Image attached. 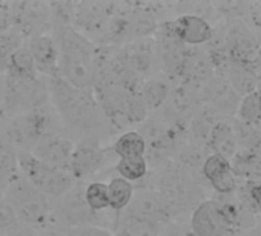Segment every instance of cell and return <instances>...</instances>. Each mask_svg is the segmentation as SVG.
I'll return each instance as SVG.
<instances>
[{
  "label": "cell",
  "instance_id": "obj_1",
  "mask_svg": "<svg viewBox=\"0 0 261 236\" xmlns=\"http://www.w3.org/2000/svg\"><path fill=\"white\" fill-rule=\"evenodd\" d=\"M53 37L57 46V74L71 86L89 92L97 71L94 45L65 22L54 25Z\"/></svg>",
  "mask_w": 261,
  "mask_h": 236
},
{
  "label": "cell",
  "instance_id": "obj_2",
  "mask_svg": "<svg viewBox=\"0 0 261 236\" xmlns=\"http://www.w3.org/2000/svg\"><path fill=\"white\" fill-rule=\"evenodd\" d=\"M49 97L65 125L79 131H91L101 125V109L91 92L77 89L59 74L49 75Z\"/></svg>",
  "mask_w": 261,
  "mask_h": 236
},
{
  "label": "cell",
  "instance_id": "obj_3",
  "mask_svg": "<svg viewBox=\"0 0 261 236\" xmlns=\"http://www.w3.org/2000/svg\"><path fill=\"white\" fill-rule=\"evenodd\" d=\"M4 201L13 210L17 222L39 227L51 218L53 204L22 173H17L2 190Z\"/></svg>",
  "mask_w": 261,
  "mask_h": 236
},
{
  "label": "cell",
  "instance_id": "obj_4",
  "mask_svg": "<svg viewBox=\"0 0 261 236\" xmlns=\"http://www.w3.org/2000/svg\"><path fill=\"white\" fill-rule=\"evenodd\" d=\"M17 160L22 175L49 199L60 198L75 186V180L69 172L48 166L31 152H17Z\"/></svg>",
  "mask_w": 261,
  "mask_h": 236
},
{
  "label": "cell",
  "instance_id": "obj_5",
  "mask_svg": "<svg viewBox=\"0 0 261 236\" xmlns=\"http://www.w3.org/2000/svg\"><path fill=\"white\" fill-rule=\"evenodd\" d=\"M51 120L42 107L17 115L5 128V140L8 146L17 152H33L39 141L53 132Z\"/></svg>",
  "mask_w": 261,
  "mask_h": 236
},
{
  "label": "cell",
  "instance_id": "obj_6",
  "mask_svg": "<svg viewBox=\"0 0 261 236\" xmlns=\"http://www.w3.org/2000/svg\"><path fill=\"white\" fill-rule=\"evenodd\" d=\"M51 218L56 219L63 228L82 227V225H98L97 212L91 210L85 199V190L80 186H74L69 192L57 198L53 205Z\"/></svg>",
  "mask_w": 261,
  "mask_h": 236
},
{
  "label": "cell",
  "instance_id": "obj_7",
  "mask_svg": "<svg viewBox=\"0 0 261 236\" xmlns=\"http://www.w3.org/2000/svg\"><path fill=\"white\" fill-rule=\"evenodd\" d=\"M49 22V8L45 4H8V26L23 40L45 34Z\"/></svg>",
  "mask_w": 261,
  "mask_h": 236
},
{
  "label": "cell",
  "instance_id": "obj_8",
  "mask_svg": "<svg viewBox=\"0 0 261 236\" xmlns=\"http://www.w3.org/2000/svg\"><path fill=\"white\" fill-rule=\"evenodd\" d=\"M127 216L134 218L140 222H148L157 225L169 219L174 212V205L163 196L160 192H142L137 196H133L129 202Z\"/></svg>",
  "mask_w": 261,
  "mask_h": 236
},
{
  "label": "cell",
  "instance_id": "obj_9",
  "mask_svg": "<svg viewBox=\"0 0 261 236\" xmlns=\"http://www.w3.org/2000/svg\"><path fill=\"white\" fill-rule=\"evenodd\" d=\"M191 230L195 236H220L230 230L229 221L215 199L201 201L192 213Z\"/></svg>",
  "mask_w": 261,
  "mask_h": 236
},
{
  "label": "cell",
  "instance_id": "obj_10",
  "mask_svg": "<svg viewBox=\"0 0 261 236\" xmlns=\"http://www.w3.org/2000/svg\"><path fill=\"white\" fill-rule=\"evenodd\" d=\"M72 151V144L65 137H60L57 132L53 131L39 141L31 154L51 167L69 172Z\"/></svg>",
  "mask_w": 261,
  "mask_h": 236
},
{
  "label": "cell",
  "instance_id": "obj_11",
  "mask_svg": "<svg viewBox=\"0 0 261 236\" xmlns=\"http://www.w3.org/2000/svg\"><path fill=\"white\" fill-rule=\"evenodd\" d=\"M203 86V97L211 109L217 110L218 113L237 112L241 97L233 91L226 77L214 75Z\"/></svg>",
  "mask_w": 261,
  "mask_h": 236
},
{
  "label": "cell",
  "instance_id": "obj_12",
  "mask_svg": "<svg viewBox=\"0 0 261 236\" xmlns=\"http://www.w3.org/2000/svg\"><path fill=\"white\" fill-rule=\"evenodd\" d=\"M174 36L185 45L198 46L204 45L212 40L214 31L212 26L198 16L194 14H185L177 17L174 22L168 23Z\"/></svg>",
  "mask_w": 261,
  "mask_h": 236
},
{
  "label": "cell",
  "instance_id": "obj_13",
  "mask_svg": "<svg viewBox=\"0 0 261 236\" xmlns=\"http://www.w3.org/2000/svg\"><path fill=\"white\" fill-rule=\"evenodd\" d=\"M201 173L218 195H227L237 190L238 184L232 172L230 161L217 154H211L203 161Z\"/></svg>",
  "mask_w": 261,
  "mask_h": 236
},
{
  "label": "cell",
  "instance_id": "obj_14",
  "mask_svg": "<svg viewBox=\"0 0 261 236\" xmlns=\"http://www.w3.org/2000/svg\"><path fill=\"white\" fill-rule=\"evenodd\" d=\"M214 65L207 52L197 48L188 49L178 77L188 86H200L214 77Z\"/></svg>",
  "mask_w": 261,
  "mask_h": 236
},
{
  "label": "cell",
  "instance_id": "obj_15",
  "mask_svg": "<svg viewBox=\"0 0 261 236\" xmlns=\"http://www.w3.org/2000/svg\"><path fill=\"white\" fill-rule=\"evenodd\" d=\"M224 51L230 62H253L258 51V43L246 26L237 25L227 33Z\"/></svg>",
  "mask_w": 261,
  "mask_h": 236
},
{
  "label": "cell",
  "instance_id": "obj_16",
  "mask_svg": "<svg viewBox=\"0 0 261 236\" xmlns=\"http://www.w3.org/2000/svg\"><path fill=\"white\" fill-rule=\"evenodd\" d=\"M34 58L37 72L46 74L48 77L57 74V46L53 34H40L28 39L25 43Z\"/></svg>",
  "mask_w": 261,
  "mask_h": 236
},
{
  "label": "cell",
  "instance_id": "obj_17",
  "mask_svg": "<svg viewBox=\"0 0 261 236\" xmlns=\"http://www.w3.org/2000/svg\"><path fill=\"white\" fill-rule=\"evenodd\" d=\"M105 161L103 151L97 149L95 146H79L72 151L71 161H69V172L74 180L88 178L101 167Z\"/></svg>",
  "mask_w": 261,
  "mask_h": 236
},
{
  "label": "cell",
  "instance_id": "obj_18",
  "mask_svg": "<svg viewBox=\"0 0 261 236\" xmlns=\"http://www.w3.org/2000/svg\"><path fill=\"white\" fill-rule=\"evenodd\" d=\"M226 78L240 97L255 92L258 86V75L253 62H229Z\"/></svg>",
  "mask_w": 261,
  "mask_h": 236
},
{
  "label": "cell",
  "instance_id": "obj_19",
  "mask_svg": "<svg viewBox=\"0 0 261 236\" xmlns=\"http://www.w3.org/2000/svg\"><path fill=\"white\" fill-rule=\"evenodd\" d=\"M207 143H209L211 149L214 151V154H217V155H220L229 161L238 152V146L235 141L232 125H230V122H226V120H220L214 126V129L209 134Z\"/></svg>",
  "mask_w": 261,
  "mask_h": 236
},
{
  "label": "cell",
  "instance_id": "obj_20",
  "mask_svg": "<svg viewBox=\"0 0 261 236\" xmlns=\"http://www.w3.org/2000/svg\"><path fill=\"white\" fill-rule=\"evenodd\" d=\"M114 154L120 160H136L145 158L146 155V143L140 132L129 131L118 137L114 144Z\"/></svg>",
  "mask_w": 261,
  "mask_h": 236
},
{
  "label": "cell",
  "instance_id": "obj_21",
  "mask_svg": "<svg viewBox=\"0 0 261 236\" xmlns=\"http://www.w3.org/2000/svg\"><path fill=\"white\" fill-rule=\"evenodd\" d=\"M8 77L19 78V80H34L37 78V68L34 63V58L28 49V46L23 43L11 57L10 66H8Z\"/></svg>",
  "mask_w": 261,
  "mask_h": 236
},
{
  "label": "cell",
  "instance_id": "obj_22",
  "mask_svg": "<svg viewBox=\"0 0 261 236\" xmlns=\"http://www.w3.org/2000/svg\"><path fill=\"white\" fill-rule=\"evenodd\" d=\"M237 118L253 126L261 134V91L250 92L240 100Z\"/></svg>",
  "mask_w": 261,
  "mask_h": 236
},
{
  "label": "cell",
  "instance_id": "obj_23",
  "mask_svg": "<svg viewBox=\"0 0 261 236\" xmlns=\"http://www.w3.org/2000/svg\"><path fill=\"white\" fill-rule=\"evenodd\" d=\"M134 196V187L129 181L117 176L112 178L108 184V198H109V207L115 212H120L126 209Z\"/></svg>",
  "mask_w": 261,
  "mask_h": 236
},
{
  "label": "cell",
  "instance_id": "obj_24",
  "mask_svg": "<svg viewBox=\"0 0 261 236\" xmlns=\"http://www.w3.org/2000/svg\"><path fill=\"white\" fill-rule=\"evenodd\" d=\"M237 190H238V196H237L238 201L250 215L255 216L261 213V178L244 181L240 187L237 186Z\"/></svg>",
  "mask_w": 261,
  "mask_h": 236
},
{
  "label": "cell",
  "instance_id": "obj_25",
  "mask_svg": "<svg viewBox=\"0 0 261 236\" xmlns=\"http://www.w3.org/2000/svg\"><path fill=\"white\" fill-rule=\"evenodd\" d=\"M230 125H232V129H233L238 152L252 151L261 143V134L253 126L238 120V118H233V120L230 122Z\"/></svg>",
  "mask_w": 261,
  "mask_h": 236
},
{
  "label": "cell",
  "instance_id": "obj_26",
  "mask_svg": "<svg viewBox=\"0 0 261 236\" xmlns=\"http://www.w3.org/2000/svg\"><path fill=\"white\" fill-rule=\"evenodd\" d=\"M17 151L0 141V189H5L7 184L19 173Z\"/></svg>",
  "mask_w": 261,
  "mask_h": 236
},
{
  "label": "cell",
  "instance_id": "obj_27",
  "mask_svg": "<svg viewBox=\"0 0 261 236\" xmlns=\"http://www.w3.org/2000/svg\"><path fill=\"white\" fill-rule=\"evenodd\" d=\"M140 98L143 100L146 109H155L165 103V100L169 95V84H166L162 80H149L143 84V87L139 91Z\"/></svg>",
  "mask_w": 261,
  "mask_h": 236
},
{
  "label": "cell",
  "instance_id": "obj_28",
  "mask_svg": "<svg viewBox=\"0 0 261 236\" xmlns=\"http://www.w3.org/2000/svg\"><path fill=\"white\" fill-rule=\"evenodd\" d=\"M23 43H25L23 39L13 29H7L4 33H0V74L8 71L13 54Z\"/></svg>",
  "mask_w": 261,
  "mask_h": 236
},
{
  "label": "cell",
  "instance_id": "obj_29",
  "mask_svg": "<svg viewBox=\"0 0 261 236\" xmlns=\"http://www.w3.org/2000/svg\"><path fill=\"white\" fill-rule=\"evenodd\" d=\"M115 170L118 172L120 178L126 181H139L148 173V160L146 158H136V160H118L115 164Z\"/></svg>",
  "mask_w": 261,
  "mask_h": 236
},
{
  "label": "cell",
  "instance_id": "obj_30",
  "mask_svg": "<svg viewBox=\"0 0 261 236\" xmlns=\"http://www.w3.org/2000/svg\"><path fill=\"white\" fill-rule=\"evenodd\" d=\"M85 199L91 210L101 212L109 207V198H108V184L101 181H94L89 186L85 187Z\"/></svg>",
  "mask_w": 261,
  "mask_h": 236
},
{
  "label": "cell",
  "instance_id": "obj_31",
  "mask_svg": "<svg viewBox=\"0 0 261 236\" xmlns=\"http://www.w3.org/2000/svg\"><path fill=\"white\" fill-rule=\"evenodd\" d=\"M63 236H114L108 228L100 225H82L63 228Z\"/></svg>",
  "mask_w": 261,
  "mask_h": 236
},
{
  "label": "cell",
  "instance_id": "obj_32",
  "mask_svg": "<svg viewBox=\"0 0 261 236\" xmlns=\"http://www.w3.org/2000/svg\"><path fill=\"white\" fill-rule=\"evenodd\" d=\"M17 227V219L10 209V205L4 201V198L0 199V236L8 233L10 230Z\"/></svg>",
  "mask_w": 261,
  "mask_h": 236
},
{
  "label": "cell",
  "instance_id": "obj_33",
  "mask_svg": "<svg viewBox=\"0 0 261 236\" xmlns=\"http://www.w3.org/2000/svg\"><path fill=\"white\" fill-rule=\"evenodd\" d=\"M10 29L8 26V4H0V33Z\"/></svg>",
  "mask_w": 261,
  "mask_h": 236
},
{
  "label": "cell",
  "instance_id": "obj_34",
  "mask_svg": "<svg viewBox=\"0 0 261 236\" xmlns=\"http://www.w3.org/2000/svg\"><path fill=\"white\" fill-rule=\"evenodd\" d=\"M243 236H261V222H255Z\"/></svg>",
  "mask_w": 261,
  "mask_h": 236
},
{
  "label": "cell",
  "instance_id": "obj_35",
  "mask_svg": "<svg viewBox=\"0 0 261 236\" xmlns=\"http://www.w3.org/2000/svg\"><path fill=\"white\" fill-rule=\"evenodd\" d=\"M2 236H30V234H27L22 228H19V225L16 227V228H13V230H10L8 233H5V234H2Z\"/></svg>",
  "mask_w": 261,
  "mask_h": 236
},
{
  "label": "cell",
  "instance_id": "obj_36",
  "mask_svg": "<svg viewBox=\"0 0 261 236\" xmlns=\"http://www.w3.org/2000/svg\"><path fill=\"white\" fill-rule=\"evenodd\" d=\"M220 236H243V233H238V231H232V230H229V231H226V233H223V234H220Z\"/></svg>",
  "mask_w": 261,
  "mask_h": 236
},
{
  "label": "cell",
  "instance_id": "obj_37",
  "mask_svg": "<svg viewBox=\"0 0 261 236\" xmlns=\"http://www.w3.org/2000/svg\"><path fill=\"white\" fill-rule=\"evenodd\" d=\"M114 236H133L129 231H124V230H118Z\"/></svg>",
  "mask_w": 261,
  "mask_h": 236
},
{
  "label": "cell",
  "instance_id": "obj_38",
  "mask_svg": "<svg viewBox=\"0 0 261 236\" xmlns=\"http://www.w3.org/2000/svg\"><path fill=\"white\" fill-rule=\"evenodd\" d=\"M2 92H4V87H0V95H2Z\"/></svg>",
  "mask_w": 261,
  "mask_h": 236
}]
</instances>
